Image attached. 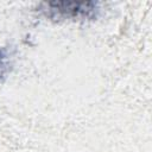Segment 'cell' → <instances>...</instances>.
Here are the masks:
<instances>
[{"instance_id":"7a4b0ae2","label":"cell","mask_w":152,"mask_h":152,"mask_svg":"<svg viewBox=\"0 0 152 152\" xmlns=\"http://www.w3.org/2000/svg\"><path fill=\"white\" fill-rule=\"evenodd\" d=\"M10 68V57H8V53L0 49V78L7 72Z\"/></svg>"},{"instance_id":"6da1fadb","label":"cell","mask_w":152,"mask_h":152,"mask_svg":"<svg viewBox=\"0 0 152 152\" xmlns=\"http://www.w3.org/2000/svg\"><path fill=\"white\" fill-rule=\"evenodd\" d=\"M99 11L100 4L94 1H49L39 5V12L53 20L91 19Z\"/></svg>"}]
</instances>
